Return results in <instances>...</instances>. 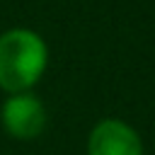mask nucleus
<instances>
[{
	"label": "nucleus",
	"instance_id": "1",
	"mask_svg": "<svg viewBox=\"0 0 155 155\" xmlns=\"http://www.w3.org/2000/svg\"><path fill=\"white\" fill-rule=\"evenodd\" d=\"M48 61V44L36 29H5L0 34V90L5 94L31 92L46 75Z\"/></svg>",
	"mask_w": 155,
	"mask_h": 155
},
{
	"label": "nucleus",
	"instance_id": "2",
	"mask_svg": "<svg viewBox=\"0 0 155 155\" xmlns=\"http://www.w3.org/2000/svg\"><path fill=\"white\" fill-rule=\"evenodd\" d=\"M48 111L41 97L34 92H15L7 94L0 107V126L15 140H31L46 131Z\"/></svg>",
	"mask_w": 155,
	"mask_h": 155
},
{
	"label": "nucleus",
	"instance_id": "3",
	"mask_svg": "<svg viewBox=\"0 0 155 155\" xmlns=\"http://www.w3.org/2000/svg\"><path fill=\"white\" fill-rule=\"evenodd\" d=\"M87 155H145V145L140 133L119 116L99 119L85 143Z\"/></svg>",
	"mask_w": 155,
	"mask_h": 155
}]
</instances>
